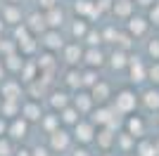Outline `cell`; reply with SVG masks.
<instances>
[{"label": "cell", "instance_id": "obj_41", "mask_svg": "<svg viewBox=\"0 0 159 156\" xmlns=\"http://www.w3.org/2000/svg\"><path fill=\"white\" fill-rule=\"evenodd\" d=\"M133 2H135L138 7H145V10H150V7H152L157 0H133Z\"/></svg>", "mask_w": 159, "mask_h": 156}, {"label": "cell", "instance_id": "obj_27", "mask_svg": "<svg viewBox=\"0 0 159 156\" xmlns=\"http://www.w3.org/2000/svg\"><path fill=\"white\" fill-rule=\"evenodd\" d=\"M40 128H43V132L45 135H52L55 130H60L62 128V121H60V114L57 111H45V116L40 118Z\"/></svg>", "mask_w": 159, "mask_h": 156}, {"label": "cell", "instance_id": "obj_40", "mask_svg": "<svg viewBox=\"0 0 159 156\" xmlns=\"http://www.w3.org/2000/svg\"><path fill=\"white\" fill-rule=\"evenodd\" d=\"M14 156H31V147H17Z\"/></svg>", "mask_w": 159, "mask_h": 156}, {"label": "cell", "instance_id": "obj_42", "mask_svg": "<svg viewBox=\"0 0 159 156\" xmlns=\"http://www.w3.org/2000/svg\"><path fill=\"white\" fill-rule=\"evenodd\" d=\"M7 76H10V73H7V69H5V62H2V57H0V83H2Z\"/></svg>", "mask_w": 159, "mask_h": 156}, {"label": "cell", "instance_id": "obj_11", "mask_svg": "<svg viewBox=\"0 0 159 156\" xmlns=\"http://www.w3.org/2000/svg\"><path fill=\"white\" fill-rule=\"evenodd\" d=\"M131 54L133 52L128 50H121V47H112V52H107V66L112 69V71H124L126 73L128 64H131Z\"/></svg>", "mask_w": 159, "mask_h": 156}, {"label": "cell", "instance_id": "obj_2", "mask_svg": "<svg viewBox=\"0 0 159 156\" xmlns=\"http://www.w3.org/2000/svg\"><path fill=\"white\" fill-rule=\"evenodd\" d=\"M71 135H74V142L76 144L90 147V144H95V137H98V125L90 118H81L79 123L71 128Z\"/></svg>", "mask_w": 159, "mask_h": 156}, {"label": "cell", "instance_id": "obj_26", "mask_svg": "<svg viewBox=\"0 0 159 156\" xmlns=\"http://www.w3.org/2000/svg\"><path fill=\"white\" fill-rule=\"evenodd\" d=\"M81 118H86V116H81V111L76 109L74 104H69L66 109H62V111H60V121H62V128H69V130H71L74 125H76V123L81 121Z\"/></svg>", "mask_w": 159, "mask_h": 156}, {"label": "cell", "instance_id": "obj_7", "mask_svg": "<svg viewBox=\"0 0 159 156\" xmlns=\"http://www.w3.org/2000/svg\"><path fill=\"white\" fill-rule=\"evenodd\" d=\"M0 97L2 99H14V102H24L26 97V85L21 83L19 78H10L7 76L0 83Z\"/></svg>", "mask_w": 159, "mask_h": 156}, {"label": "cell", "instance_id": "obj_31", "mask_svg": "<svg viewBox=\"0 0 159 156\" xmlns=\"http://www.w3.org/2000/svg\"><path fill=\"white\" fill-rule=\"evenodd\" d=\"M81 78H83V90H90L100 78V71L98 69H88V66H81Z\"/></svg>", "mask_w": 159, "mask_h": 156}, {"label": "cell", "instance_id": "obj_5", "mask_svg": "<svg viewBox=\"0 0 159 156\" xmlns=\"http://www.w3.org/2000/svg\"><path fill=\"white\" fill-rule=\"evenodd\" d=\"M124 28H126V31L131 33V38L138 43V40H143V38H150V28H152V21L147 19L145 14H133L131 19L124 24Z\"/></svg>", "mask_w": 159, "mask_h": 156}, {"label": "cell", "instance_id": "obj_48", "mask_svg": "<svg viewBox=\"0 0 159 156\" xmlns=\"http://www.w3.org/2000/svg\"><path fill=\"white\" fill-rule=\"evenodd\" d=\"M0 7H2V0H0Z\"/></svg>", "mask_w": 159, "mask_h": 156}, {"label": "cell", "instance_id": "obj_22", "mask_svg": "<svg viewBox=\"0 0 159 156\" xmlns=\"http://www.w3.org/2000/svg\"><path fill=\"white\" fill-rule=\"evenodd\" d=\"M83 66L88 69H102L107 66V52L105 47H86V54H83Z\"/></svg>", "mask_w": 159, "mask_h": 156}, {"label": "cell", "instance_id": "obj_29", "mask_svg": "<svg viewBox=\"0 0 159 156\" xmlns=\"http://www.w3.org/2000/svg\"><path fill=\"white\" fill-rule=\"evenodd\" d=\"M0 116H5L7 121L21 116V102H14V99H2V106H0Z\"/></svg>", "mask_w": 159, "mask_h": 156}, {"label": "cell", "instance_id": "obj_12", "mask_svg": "<svg viewBox=\"0 0 159 156\" xmlns=\"http://www.w3.org/2000/svg\"><path fill=\"white\" fill-rule=\"evenodd\" d=\"M45 116V109H43V102L40 99H31L26 97L21 102V118H26L29 123H40V118Z\"/></svg>", "mask_w": 159, "mask_h": 156}, {"label": "cell", "instance_id": "obj_44", "mask_svg": "<svg viewBox=\"0 0 159 156\" xmlns=\"http://www.w3.org/2000/svg\"><path fill=\"white\" fill-rule=\"evenodd\" d=\"M98 156H119V154H114V151H102V154H98Z\"/></svg>", "mask_w": 159, "mask_h": 156}, {"label": "cell", "instance_id": "obj_39", "mask_svg": "<svg viewBox=\"0 0 159 156\" xmlns=\"http://www.w3.org/2000/svg\"><path fill=\"white\" fill-rule=\"evenodd\" d=\"M7 128H10V121H7L5 116H0V137L7 135Z\"/></svg>", "mask_w": 159, "mask_h": 156}, {"label": "cell", "instance_id": "obj_18", "mask_svg": "<svg viewBox=\"0 0 159 156\" xmlns=\"http://www.w3.org/2000/svg\"><path fill=\"white\" fill-rule=\"evenodd\" d=\"M90 95H93L95 104H109L114 97V85L107 80V78H100L98 83L90 88Z\"/></svg>", "mask_w": 159, "mask_h": 156}, {"label": "cell", "instance_id": "obj_43", "mask_svg": "<svg viewBox=\"0 0 159 156\" xmlns=\"http://www.w3.org/2000/svg\"><path fill=\"white\" fill-rule=\"evenodd\" d=\"M5 28H7V24L2 21V17H0V36H5Z\"/></svg>", "mask_w": 159, "mask_h": 156}, {"label": "cell", "instance_id": "obj_14", "mask_svg": "<svg viewBox=\"0 0 159 156\" xmlns=\"http://www.w3.org/2000/svg\"><path fill=\"white\" fill-rule=\"evenodd\" d=\"M0 17H2V21H5L10 28L24 24V19H26V14H24L21 5H12V2H2V7H0Z\"/></svg>", "mask_w": 159, "mask_h": 156}, {"label": "cell", "instance_id": "obj_9", "mask_svg": "<svg viewBox=\"0 0 159 156\" xmlns=\"http://www.w3.org/2000/svg\"><path fill=\"white\" fill-rule=\"evenodd\" d=\"M71 97H74V92L71 90H66V88H52V90L48 92V97H45V102H48V106H50V111H57L60 114L62 109H66L69 104H71Z\"/></svg>", "mask_w": 159, "mask_h": 156}, {"label": "cell", "instance_id": "obj_1", "mask_svg": "<svg viewBox=\"0 0 159 156\" xmlns=\"http://www.w3.org/2000/svg\"><path fill=\"white\" fill-rule=\"evenodd\" d=\"M114 106V111L119 114V116H131V114H135L140 106V92L138 88H133V85H124V88H119V90L114 92L112 102H109Z\"/></svg>", "mask_w": 159, "mask_h": 156}, {"label": "cell", "instance_id": "obj_28", "mask_svg": "<svg viewBox=\"0 0 159 156\" xmlns=\"http://www.w3.org/2000/svg\"><path fill=\"white\" fill-rule=\"evenodd\" d=\"M2 62H5L7 73L19 76L21 69H24V64H26V57H24V54H19V52H14V54H7V57H2Z\"/></svg>", "mask_w": 159, "mask_h": 156}, {"label": "cell", "instance_id": "obj_19", "mask_svg": "<svg viewBox=\"0 0 159 156\" xmlns=\"http://www.w3.org/2000/svg\"><path fill=\"white\" fill-rule=\"evenodd\" d=\"M62 88L66 90H83V78H81V66H64L62 71Z\"/></svg>", "mask_w": 159, "mask_h": 156}, {"label": "cell", "instance_id": "obj_32", "mask_svg": "<svg viewBox=\"0 0 159 156\" xmlns=\"http://www.w3.org/2000/svg\"><path fill=\"white\" fill-rule=\"evenodd\" d=\"M145 57L150 62H159V36H150L145 40Z\"/></svg>", "mask_w": 159, "mask_h": 156}, {"label": "cell", "instance_id": "obj_25", "mask_svg": "<svg viewBox=\"0 0 159 156\" xmlns=\"http://www.w3.org/2000/svg\"><path fill=\"white\" fill-rule=\"evenodd\" d=\"M45 21H48V28H64L66 24H69V17H66V12L62 10V5L52 7V10H48L45 12Z\"/></svg>", "mask_w": 159, "mask_h": 156}, {"label": "cell", "instance_id": "obj_33", "mask_svg": "<svg viewBox=\"0 0 159 156\" xmlns=\"http://www.w3.org/2000/svg\"><path fill=\"white\" fill-rule=\"evenodd\" d=\"M31 36H33V33L29 31L26 24H19V26H14V28H12V40L17 43V45H19V43H24V40H29Z\"/></svg>", "mask_w": 159, "mask_h": 156}, {"label": "cell", "instance_id": "obj_10", "mask_svg": "<svg viewBox=\"0 0 159 156\" xmlns=\"http://www.w3.org/2000/svg\"><path fill=\"white\" fill-rule=\"evenodd\" d=\"M71 10H74V17H81V19H88V21H98L102 17V12L98 10V0H74Z\"/></svg>", "mask_w": 159, "mask_h": 156}, {"label": "cell", "instance_id": "obj_34", "mask_svg": "<svg viewBox=\"0 0 159 156\" xmlns=\"http://www.w3.org/2000/svg\"><path fill=\"white\" fill-rule=\"evenodd\" d=\"M147 83L159 88V62H150V66H147Z\"/></svg>", "mask_w": 159, "mask_h": 156}, {"label": "cell", "instance_id": "obj_23", "mask_svg": "<svg viewBox=\"0 0 159 156\" xmlns=\"http://www.w3.org/2000/svg\"><path fill=\"white\" fill-rule=\"evenodd\" d=\"M140 106L150 114H159V88L157 85H147L140 92Z\"/></svg>", "mask_w": 159, "mask_h": 156}, {"label": "cell", "instance_id": "obj_17", "mask_svg": "<svg viewBox=\"0 0 159 156\" xmlns=\"http://www.w3.org/2000/svg\"><path fill=\"white\" fill-rule=\"evenodd\" d=\"M24 24L29 26V31H31L33 36H36V38H40V36H43V33L48 31L45 12H43V10H38V7H36L33 12H29V14H26V19H24Z\"/></svg>", "mask_w": 159, "mask_h": 156}, {"label": "cell", "instance_id": "obj_47", "mask_svg": "<svg viewBox=\"0 0 159 156\" xmlns=\"http://www.w3.org/2000/svg\"><path fill=\"white\" fill-rule=\"evenodd\" d=\"M0 106H2V97H0Z\"/></svg>", "mask_w": 159, "mask_h": 156}, {"label": "cell", "instance_id": "obj_8", "mask_svg": "<svg viewBox=\"0 0 159 156\" xmlns=\"http://www.w3.org/2000/svg\"><path fill=\"white\" fill-rule=\"evenodd\" d=\"M40 50H48V52H55V54H60L62 47L69 43L66 40V36L60 31V28H48L43 36H40Z\"/></svg>", "mask_w": 159, "mask_h": 156}, {"label": "cell", "instance_id": "obj_35", "mask_svg": "<svg viewBox=\"0 0 159 156\" xmlns=\"http://www.w3.org/2000/svg\"><path fill=\"white\" fill-rule=\"evenodd\" d=\"M14 149H17V147H14V142L7 135L0 137V156H14Z\"/></svg>", "mask_w": 159, "mask_h": 156}, {"label": "cell", "instance_id": "obj_3", "mask_svg": "<svg viewBox=\"0 0 159 156\" xmlns=\"http://www.w3.org/2000/svg\"><path fill=\"white\" fill-rule=\"evenodd\" d=\"M74 135L69 128H60L52 135H48V147L52 149V154H69L74 149Z\"/></svg>", "mask_w": 159, "mask_h": 156}, {"label": "cell", "instance_id": "obj_46", "mask_svg": "<svg viewBox=\"0 0 159 156\" xmlns=\"http://www.w3.org/2000/svg\"><path fill=\"white\" fill-rule=\"evenodd\" d=\"M157 125H159V114H157Z\"/></svg>", "mask_w": 159, "mask_h": 156}, {"label": "cell", "instance_id": "obj_20", "mask_svg": "<svg viewBox=\"0 0 159 156\" xmlns=\"http://www.w3.org/2000/svg\"><path fill=\"white\" fill-rule=\"evenodd\" d=\"M31 132V123H29L26 118H12L10 121V128H7V137L12 140V142H24Z\"/></svg>", "mask_w": 159, "mask_h": 156}, {"label": "cell", "instance_id": "obj_4", "mask_svg": "<svg viewBox=\"0 0 159 156\" xmlns=\"http://www.w3.org/2000/svg\"><path fill=\"white\" fill-rule=\"evenodd\" d=\"M147 66H150V62H145V59L138 57V54H131V64H128V69H126V76H128V83H131L133 88L147 83Z\"/></svg>", "mask_w": 159, "mask_h": 156}, {"label": "cell", "instance_id": "obj_16", "mask_svg": "<svg viewBox=\"0 0 159 156\" xmlns=\"http://www.w3.org/2000/svg\"><path fill=\"white\" fill-rule=\"evenodd\" d=\"M71 104L81 111V116H86V118L90 116L93 109L98 106L95 99H93V95H90V90H76V92H74V97H71Z\"/></svg>", "mask_w": 159, "mask_h": 156}, {"label": "cell", "instance_id": "obj_6", "mask_svg": "<svg viewBox=\"0 0 159 156\" xmlns=\"http://www.w3.org/2000/svg\"><path fill=\"white\" fill-rule=\"evenodd\" d=\"M62 64L64 66H81L83 64V54H86V45L79 43V40H69L64 47H62Z\"/></svg>", "mask_w": 159, "mask_h": 156}, {"label": "cell", "instance_id": "obj_21", "mask_svg": "<svg viewBox=\"0 0 159 156\" xmlns=\"http://www.w3.org/2000/svg\"><path fill=\"white\" fill-rule=\"evenodd\" d=\"M69 40H79V43H83L88 36V31L93 28V21L88 19H81V17H74V19H69Z\"/></svg>", "mask_w": 159, "mask_h": 156}, {"label": "cell", "instance_id": "obj_30", "mask_svg": "<svg viewBox=\"0 0 159 156\" xmlns=\"http://www.w3.org/2000/svg\"><path fill=\"white\" fill-rule=\"evenodd\" d=\"M83 45L86 47H102L105 45V38H102V28H100V26L93 24V28L88 31L86 40H83Z\"/></svg>", "mask_w": 159, "mask_h": 156}, {"label": "cell", "instance_id": "obj_36", "mask_svg": "<svg viewBox=\"0 0 159 156\" xmlns=\"http://www.w3.org/2000/svg\"><path fill=\"white\" fill-rule=\"evenodd\" d=\"M31 156H52V149L48 144H36L31 147Z\"/></svg>", "mask_w": 159, "mask_h": 156}, {"label": "cell", "instance_id": "obj_45", "mask_svg": "<svg viewBox=\"0 0 159 156\" xmlns=\"http://www.w3.org/2000/svg\"><path fill=\"white\" fill-rule=\"evenodd\" d=\"M2 2H12V5H21V0H2Z\"/></svg>", "mask_w": 159, "mask_h": 156}, {"label": "cell", "instance_id": "obj_15", "mask_svg": "<svg viewBox=\"0 0 159 156\" xmlns=\"http://www.w3.org/2000/svg\"><path fill=\"white\" fill-rule=\"evenodd\" d=\"M135 10H138V5H135L133 0H114L112 12H109V14L114 17V21H124V24H126L133 14H138Z\"/></svg>", "mask_w": 159, "mask_h": 156}, {"label": "cell", "instance_id": "obj_37", "mask_svg": "<svg viewBox=\"0 0 159 156\" xmlns=\"http://www.w3.org/2000/svg\"><path fill=\"white\" fill-rule=\"evenodd\" d=\"M147 19L152 21V26H154V24L159 26V0L154 2L152 7H150V10H147Z\"/></svg>", "mask_w": 159, "mask_h": 156}, {"label": "cell", "instance_id": "obj_38", "mask_svg": "<svg viewBox=\"0 0 159 156\" xmlns=\"http://www.w3.org/2000/svg\"><path fill=\"white\" fill-rule=\"evenodd\" d=\"M36 5H38V10L48 12V10H52V7L60 5V0H36Z\"/></svg>", "mask_w": 159, "mask_h": 156}, {"label": "cell", "instance_id": "obj_24", "mask_svg": "<svg viewBox=\"0 0 159 156\" xmlns=\"http://www.w3.org/2000/svg\"><path fill=\"white\" fill-rule=\"evenodd\" d=\"M116 135L109 128H98V137H95V144H98L100 151H114L116 149Z\"/></svg>", "mask_w": 159, "mask_h": 156}, {"label": "cell", "instance_id": "obj_13", "mask_svg": "<svg viewBox=\"0 0 159 156\" xmlns=\"http://www.w3.org/2000/svg\"><path fill=\"white\" fill-rule=\"evenodd\" d=\"M124 130L128 135H133L135 140H143L147 135V118L140 116V114H131V116L124 118Z\"/></svg>", "mask_w": 159, "mask_h": 156}]
</instances>
